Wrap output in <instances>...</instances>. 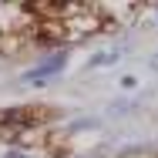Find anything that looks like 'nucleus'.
Segmentation results:
<instances>
[{
  "instance_id": "obj_1",
  "label": "nucleus",
  "mask_w": 158,
  "mask_h": 158,
  "mask_svg": "<svg viewBox=\"0 0 158 158\" xmlns=\"http://www.w3.org/2000/svg\"><path fill=\"white\" fill-rule=\"evenodd\" d=\"M64 64H67V54H54V57H47L44 64H37L34 71H27V74H24V81H27V84H44L47 77H54V74L61 71Z\"/></svg>"
},
{
  "instance_id": "obj_2",
  "label": "nucleus",
  "mask_w": 158,
  "mask_h": 158,
  "mask_svg": "<svg viewBox=\"0 0 158 158\" xmlns=\"http://www.w3.org/2000/svg\"><path fill=\"white\" fill-rule=\"evenodd\" d=\"M118 61V54H98L94 61H91V67H101V64H114Z\"/></svg>"
},
{
  "instance_id": "obj_3",
  "label": "nucleus",
  "mask_w": 158,
  "mask_h": 158,
  "mask_svg": "<svg viewBox=\"0 0 158 158\" xmlns=\"http://www.w3.org/2000/svg\"><path fill=\"white\" fill-rule=\"evenodd\" d=\"M3 158H31V155H24V152H7Z\"/></svg>"
}]
</instances>
